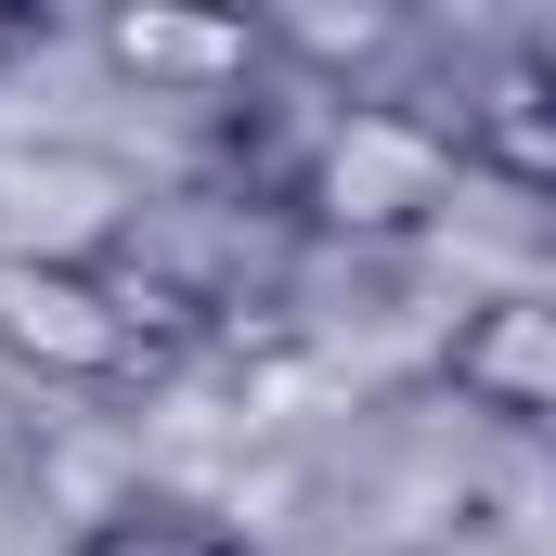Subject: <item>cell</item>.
Instances as JSON below:
<instances>
[{
  "instance_id": "obj_1",
  "label": "cell",
  "mask_w": 556,
  "mask_h": 556,
  "mask_svg": "<svg viewBox=\"0 0 556 556\" xmlns=\"http://www.w3.org/2000/svg\"><path fill=\"white\" fill-rule=\"evenodd\" d=\"M453 194H466V168H453L440 104H376V91L298 104V142L273 168V207L337 247H415L453 220Z\"/></svg>"
},
{
  "instance_id": "obj_2",
  "label": "cell",
  "mask_w": 556,
  "mask_h": 556,
  "mask_svg": "<svg viewBox=\"0 0 556 556\" xmlns=\"http://www.w3.org/2000/svg\"><path fill=\"white\" fill-rule=\"evenodd\" d=\"M440 389H453V415H492L505 440H544L556 427V298L544 285L466 298L453 337H440Z\"/></svg>"
},
{
  "instance_id": "obj_3",
  "label": "cell",
  "mask_w": 556,
  "mask_h": 556,
  "mask_svg": "<svg viewBox=\"0 0 556 556\" xmlns=\"http://www.w3.org/2000/svg\"><path fill=\"white\" fill-rule=\"evenodd\" d=\"M104 65L142 78V104H247L273 78L260 52V13H181V0H117L104 26Z\"/></svg>"
},
{
  "instance_id": "obj_4",
  "label": "cell",
  "mask_w": 556,
  "mask_h": 556,
  "mask_svg": "<svg viewBox=\"0 0 556 556\" xmlns=\"http://www.w3.org/2000/svg\"><path fill=\"white\" fill-rule=\"evenodd\" d=\"M453 168L492 181V194H556V65L544 52H505L453 91Z\"/></svg>"
},
{
  "instance_id": "obj_5",
  "label": "cell",
  "mask_w": 556,
  "mask_h": 556,
  "mask_svg": "<svg viewBox=\"0 0 556 556\" xmlns=\"http://www.w3.org/2000/svg\"><path fill=\"white\" fill-rule=\"evenodd\" d=\"M65 556H260V544H247L220 505H194V492H117V505L78 518Z\"/></svg>"
},
{
  "instance_id": "obj_6",
  "label": "cell",
  "mask_w": 556,
  "mask_h": 556,
  "mask_svg": "<svg viewBox=\"0 0 556 556\" xmlns=\"http://www.w3.org/2000/svg\"><path fill=\"white\" fill-rule=\"evenodd\" d=\"M26 39H39V13H0V65H13V52H26Z\"/></svg>"
}]
</instances>
